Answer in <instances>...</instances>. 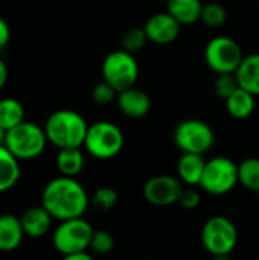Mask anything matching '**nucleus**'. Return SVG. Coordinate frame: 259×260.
Segmentation results:
<instances>
[{
  "label": "nucleus",
  "mask_w": 259,
  "mask_h": 260,
  "mask_svg": "<svg viewBox=\"0 0 259 260\" xmlns=\"http://www.w3.org/2000/svg\"><path fill=\"white\" fill-rule=\"evenodd\" d=\"M244 55L240 44L226 35L214 37L205 47V61L215 75L235 73Z\"/></svg>",
  "instance_id": "nucleus-9"
},
{
  "label": "nucleus",
  "mask_w": 259,
  "mask_h": 260,
  "mask_svg": "<svg viewBox=\"0 0 259 260\" xmlns=\"http://www.w3.org/2000/svg\"><path fill=\"white\" fill-rule=\"evenodd\" d=\"M11 40V27L8 24V21L0 15V50H3Z\"/></svg>",
  "instance_id": "nucleus-31"
},
{
  "label": "nucleus",
  "mask_w": 259,
  "mask_h": 260,
  "mask_svg": "<svg viewBox=\"0 0 259 260\" xmlns=\"http://www.w3.org/2000/svg\"><path fill=\"white\" fill-rule=\"evenodd\" d=\"M211 260H232V259H231V256H212V259Z\"/></svg>",
  "instance_id": "nucleus-35"
},
{
  "label": "nucleus",
  "mask_w": 259,
  "mask_h": 260,
  "mask_svg": "<svg viewBox=\"0 0 259 260\" xmlns=\"http://www.w3.org/2000/svg\"><path fill=\"white\" fill-rule=\"evenodd\" d=\"M174 143L182 154H198L205 155L212 149L215 143V134L211 125L200 119L182 120L174 128Z\"/></svg>",
  "instance_id": "nucleus-7"
},
{
  "label": "nucleus",
  "mask_w": 259,
  "mask_h": 260,
  "mask_svg": "<svg viewBox=\"0 0 259 260\" xmlns=\"http://www.w3.org/2000/svg\"><path fill=\"white\" fill-rule=\"evenodd\" d=\"M8 78H9V70H8V66L6 62L0 58V90L6 85L8 82Z\"/></svg>",
  "instance_id": "nucleus-32"
},
{
  "label": "nucleus",
  "mask_w": 259,
  "mask_h": 260,
  "mask_svg": "<svg viewBox=\"0 0 259 260\" xmlns=\"http://www.w3.org/2000/svg\"><path fill=\"white\" fill-rule=\"evenodd\" d=\"M148 43V37L143 30V27H131L128 29L121 40V49H124L128 53H137L140 52Z\"/></svg>",
  "instance_id": "nucleus-25"
},
{
  "label": "nucleus",
  "mask_w": 259,
  "mask_h": 260,
  "mask_svg": "<svg viewBox=\"0 0 259 260\" xmlns=\"http://www.w3.org/2000/svg\"><path fill=\"white\" fill-rule=\"evenodd\" d=\"M47 142L58 149L81 148L87 136L89 125L85 119L73 110H56L44 123Z\"/></svg>",
  "instance_id": "nucleus-2"
},
{
  "label": "nucleus",
  "mask_w": 259,
  "mask_h": 260,
  "mask_svg": "<svg viewBox=\"0 0 259 260\" xmlns=\"http://www.w3.org/2000/svg\"><path fill=\"white\" fill-rule=\"evenodd\" d=\"M102 81L118 93L136 87L139 79V62L133 53L118 49L110 52L102 61Z\"/></svg>",
  "instance_id": "nucleus-5"
},
{
  "label": "nucleus",
  "mask_w": 259,
  "mask_h": 260,
  "mask_svg": "<svg viewBox=\"0 0 259 260\" xmlns=\"http://www.w3.org/2000/svg\"><path fill=\"white\" fill-rule=\"evenodd\" d=\"M238 183L259 193V158L250 157L238 165Z\"/></svg>",
  "instance_id": "nucleus-23"
},
{
  "label": "nucleus",
  "mask_w": 259,
  "mask_h": 260,
  "mask_svg": "<svg viewBox=\"0 0 259 260\" xmlns=\"http://www.w3.org/2000/svg\"><path fill=\"white\" fill-rule=\"evenodd\" d=\"M90 203L93 204L95 209H98L101 212H108V210H111L116 206L118 193H116V190L113 187H107V186L105 187H99L93 193Z\"/></svg>",
  "instance_id": "nucleus-26"
},
{
  "label": "nucleus",
  "mask_w": 259,
  "mask_h": 260,
  "mask_svg": "<svg viewBox=\"0 0 259 260\" xmlns=\"http://www.w3.org/2000/svg\"><path fill=\"white\" fill-rule=\"evenodd\" d=\"M183 183L177 177L156 175L151 177L143 186V198L157 207H166L179 203L183 192Z\"/></svg>",
  "instance_id": "nucleus-11"
},
{
  "label": "nucleus",
  "mask_w": 259,
  "mask_h": 260,
  "mask_svg": "<svg viewBox=\"0 0 259 260\" xmlns=\"http://www.w3.org/2000/svg\"><path fill=\"white\" fill-rule=\"evenodd\" d=\"M122 129L108 120H99L89 125L84 140V149L98 160H110L124 148Z\"/></svg>",
  "instance_id": "nucleus-4"
},
{
  "label": "nucleus",
  "mask_w": 259,
  "mask_h": 260,
  "mask_svg": "<svg viewBox=\"0 0 259 260\" xmlns=\"http://www.w3.org/2000/svg\"><path fill=\"white\" fill-rule=\"evenodd\" d=\"M63 260H93V257L85 251V253H78V254H69V256H64Z\"/></svg>",
  "instance_id": "nucleus-33"
},
{
  "label": "nucleus",
  "mask_w": 259,
  "mask_h": 260,
  "mask_svg": "<svg viewBox=\"0 0 259 260\" xmlns=\"http://www.w3.org/2000/svg\"><path fill=\"white\" fill-rule=\"evenodd\" d=\"M20 165L18 160L6 149L5 145H0V193L11 190L20 180Z\"/></svg>",
  "instance_id": "nucleus-20"
},
{
  "label": "nucleus",
  "mask_w": 259,
  "mask_h": 260,
  "mask_svg": "<svg viewBox=\"0 0 259 260\" xmlns=\"http://www.w3.org/2000/svg\"><path fill=\"white\" fill-rule=\"evenodd\" d=\"M92 99L98 105H108V104H111L113 101L118 99V91L111 85H108L105 81H101L93 87Z\"/></svg>",
  "instance_id": "nucleus-29"
},
{
  "label": "nucleus",
  "mask_w": 259,
  "mask_h": 260,
  "mask_svg": "<svg viewBox=\"0 0 259 260\" xmlns=\"http://www.w3.org/2000/svg\"><path fill=\"white\" fill-rule=\"evenodd\" d=\"M200 201H202V197H200V192L194 187H188V189H183L182 195H180V200H179V204L185 209H195L200 206Z\"/></svg>",
  "instance_id": "nucleus-30"
},
{
  "label": "nucleus",
  "mask_w": 259,
  "mask_h": 260,
  "mask_svg": "<svg viewBox=\"0 0 259 260\" xmlns=\"http://www.w3.org/2000/svg\"><path fill=\"white\" fill-rule=\"evenodd\" d=\"M5 136H6V131L0 126V145H3V142H5Z\"/></svg>",
  "instance_id": "nucleus-34"
},
{
  "label": "nucleus",
  "mask_w": 259,
  "mask_h": 260,
  "mask_svg": "<svg viewBox=\"0 0 259 260\" xmlns=\"http://www.w3.org/2000/svg\"><path fill=\"white\" fill-rule=\"evenodd\" d=\"M52 219L53 218L43 206H35V207L27 209L20 218L24 235L34 239H38L47 235V232L52 227Z\"/></svg>",
  "instance_id": "nucleus-14"
},
{
  "label": "nucleus",
  "mask_w": 259,
  "mask_h": 260,
  "mask_svg": "<svg viewBox=\"0 0 259 260\" xmlns=\"http://www.w3.org/2000/svg\"><path fill=\"white\" fill-rule=\"evenodd\" d=\"M238 184V165L227 157H214L206 161L200 187L211 195H226Z\"/></svg>",
  "instance_id": "nucleus-10"
},
{
  "label": "nucleus",
  "mask_w": 259,
  "mask_h": 260,
  "mask_svg": "<svg viewBox=\"0 0 259 260\" xmlns=\"http://www.w3.org/2000/svg\"><path fill=\"white\" fill-rule=\"evenodd\" d=\"M93 233V227L84 218L61 221L53 232L52 244L53 248L63 256L85 253L90 248Z\"/></svg>",
  "instance_id": "nucleus-6"
},
{
  "label": "nucleus",
  "mask_w": 259,
  "mask_h": 260,
  "mask_svg": "<svg viewBox=\"0 0 259 260\" xmlns=\"http://www.w3.org/2000/svg\"><path fill=\"white\" fill-rule=\"evenodd\" d=\"M142 27L148 37V41L159 46H168L174 43L182 30V24L166 11L148 17Z\"/></svg>",
  "instance_id": "nucleus-12"
},
{
  "label": "nucleus",
  "mask_w": 259,
  "mask_h": 260,
  "mask_svg": "<svg viewBox=\"0 0 259 260\" xmlns=\"http://www.w3.org/2000/svg\"><path fill=\"white\" fill-rule=\"evenodd\" d=\"M202 244L212 256H231L238 244V230L229 218L212 216L202 229Z\"/></svg>",
  "instance_id": "nucleus-8"
},
{
  "label": "nucleus",
  "mask_w": 259,
  "mask_h": 260,
  "mask_svg": "<svg viewBox=\"0 0 259 260\" xmlns=\"http://www.w3.org/2000/svg\"><path fill=\"white\" fill-rule=\"evenodd\" d=\"M205 168H206L205 155L182 154L177 161V178L189 187L200 186Z\"/></svg>",
  "instance_id": "nucleus-15"
},
{
  "label": "nucleus",
  "mask_w": 259,
  "mask_h": 260,
  "mask_svg": "<svg viewBox=\"0 0 259 260\" xmlns=\"http://www.w3.org/2000/svg\"><path fill=\"white\" fill-rule=\"evenodd\" d=\"M55 163L63 177L75 178L84 168V154H82L81 148L58 149Z\"/></svg>",
  "instance_id": "nucleus-21"
},
{
  "label": "nucleus",
  "mask_w": 259,
  "mask_h": 260,
  "mask_svg": "<svg viewBox=\"0 0 259 260\" xmlns=\"http://www.w3.org/2000/svg\"><path fill=\"white\" fill-rule=\"evenodd\" d=\"M90 248L96 253V254H108L113 251L114 248V238L110 232L105 230H95L92 242H90Z\"/></svg>",
  "instance_id": "nucleus-28"
},
{
  "label": "nucleus",
  "mask_w": 259,
  "mask_h": 260,
  "mask_svg": "<svg viewBox=\"0 0 259 260\" xmlns=\"http://www.w3.org/2000/svg\"><path fill=\"white\" fill-rule=\"evenodd\" d=\"M235 78L243 90L253 96H259V53L244 55L238 70L235 72Z\"/></svg>",
  "instance_id": "nucleus-18"
},
{
  "label": "nucleus",
  "mask_w": 259,
  "mask_h": 260,
  "mask_svg": "<svg viewBox=\"0 0 259 260\" xmlns=\"http://www.w3.org/2000/svg\"><path fill=\"white\" fill-rule=\"evenodd\" d=\"M226 110L234 119H247L253 114L256 108V96L243 90L241 87L234 91L226 101Z\"/></svg>",
  "instance_id": "nucleus-19"
},
{
  "label": "nucleus",
  "mask_w": 259,
  "mask_h": 260,
  "mask_svg": "<svg viewBox=\"0 0 259 260\" xmlns=\"http://www.w3.org/2000/svg\"><path fill=\"white\" fill-rule=\"evenodd\" d=\"M116 104L121 113L131 119H142L151 110V98L147 91L137 87H131L118 93Z\"/></svg>",
  "instance_id": "nucleus-13"
},
{
  "label": "nucleus",
  "mask_w": 259,
  "mask_h": 260,
  "mask_svg": "<svg viewBox=\"0 0 259 260\" xmlns=\"http://www.w3.org/2000/svg\"><path fill=\"white\" fill-rule=\"evenodd\" d=\"M44 128L34 122H21L6 131L3 145L17 160H32L43 154L47 145Z\"/></svg>",
  "instance_id": "nucleus-3"
},
{
  "label": "nucleus",
  "mask_w": 259,
  "mask_h": 260,
  "mask_svg": "<svg viewBox=\"0 0 259 260\" xmlns=\"http://www.w3.org/2000/svg\"><path fill=\"white\" fill-rule=\"evenodd\" d=\"M240 88L238 81L235 78V73H226V75H217L215 82H214V90L215 94L220 99H227L234 91Z\"/></svg>",
  "instance_id": "nucleus-27"
},
{
  "label": "nucleus",
  "mask_w": 259,
  "mask_h": 260,
  "mask_svg": "<svg viewBox=\"0 0 259 260\" xmlns=\"http://www.w3.org/2000/svg\"><path fill=\"white\" fill-rule=\"evenodd\" d=\"M24 236L20 218L11 213L0 215V251L11 253L17 250Z\"/></svg>",
  "instance_id": "nucleus-16"
},
{
  "label": "nucleus",
  "mask_w": 259,
  "mask_h": 260,
  "mask_svg": "<svg viewBox=\"0 0 259 260\" xmlns=\"http://www.w3.org/2000/svg\"><path fill=\"white\" fill-rule=\"evenodd\" d=\"M203 6L202 0H166V12L182 26H192L200 21Z\"/></svg>",
  "instance_id": "nucleus-17"
},
{
  "label": "nucleus",
  "mask_w": 259,
  "mask_h": 260,
  "mask_svg": "<svg viewBox=\"0 0 259 260\" xmlns=\"http://www.w3.org/2000/svg\"><path fill=\"white\" fill-rule=\"evenodd\" d=\"M89 204L90 198L82 184L76 178L63 175L50 180L41 195V206L60 222L82 218Z\"/></svg>",
  "instance_id": "nucleus-1"
},
{
  "label": "nucleus",
  "mask_w": 259,
  "mask_h": 260,
  "mask_svg": "<svg viewBox=\"0 0 259 260\" xmlns=\"http://www.w3.org/2000/svg\"><path fill=\"white\" fill-rule=\"evenodd\" d=\"M21 122H24L23 104L14 98L0 99V126L5 131H9Z\"/></svg>",
  "instance_id": "nucleus-22"
},
{
  "label": "nucleus",
  "mask_w": 259,
  "mask_h": 260,
  "mask_svg": "<svg viewBox=\"0 0 259 260\" xmlns=\"http://www.w3.org/2000/svg\"><path fill=\"white\" fill-rule=\"evenodd\" d=\"M226 20H227V11H226V8L221 3H217V2L205 3L200 21L206 27L218 29V27L224 26Z\"/></svg>",
  "instance_id": "nucleus-24"
}]
</instances>
